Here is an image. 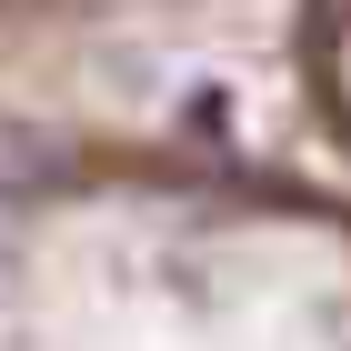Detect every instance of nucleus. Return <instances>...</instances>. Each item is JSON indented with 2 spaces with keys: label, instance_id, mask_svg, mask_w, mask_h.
I'll return each mask as SVG.
<instances>
[{
  "label": "nucleus",
  "instance_id": "obj_1",
  "mask_svg": "<svg viewBox=\"0 0 351 351\" xmlns=\"http://www.w3.org/2000/svg\"><path fill=\"white\" fill-rule=\"evenodd\" d=\"M0 351H351V181L0 101Z\"/></svg>",
  "mask_w": 351,
  "mask_h": 351
},
{
  "label": "nucleus",
  "instance_id": "obj_2",
  "mask_svg": "<svg viewBox=\"0 0 351 351\" xmlns=\"http://www.w3.org/2000/svg\"><path fill=\"white\" fill-rule=\"evenodd\" d=\"M241 0H0V81H51L161 40H201Z\"/></svg>",
  "mask_w": 351,
  "mask_h": 351
},
{
  "label": "nucleus",
  "instance_id": "obj_3",
  "mask_svg": "<svg viewBox=\"0 0 351 351\" xmlns=\"http://www.w3.org/2000/svg\"><path fill=\"white\" fill-rule=\"evenodd\" d=\"M281 90L301 141L351 181V0H281Z\"/></svg>",
  "mask_w": 351,
  "mask_h": 351
}]
</instances>
